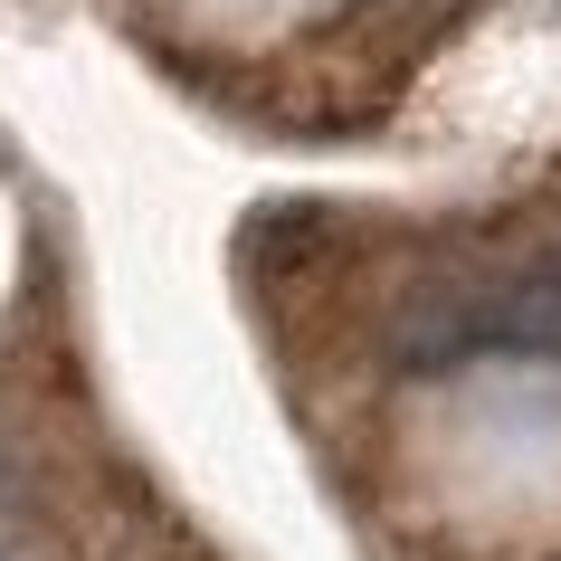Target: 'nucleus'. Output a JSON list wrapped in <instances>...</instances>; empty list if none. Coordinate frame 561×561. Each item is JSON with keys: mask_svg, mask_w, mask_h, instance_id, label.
<instances>
[{"mask_svg": "<svg viewBox=\"0 0 561 561\" xmlns=\"http://www.w3.org/2000/svg\"><path fill=\"white\" fill-rule=\"evenodd\" d=\"M20 514H30V467H20V457L0 447V542L20 533Z\"/></svg>", "mask_w": 561, "mask_h": 561, "instance_id": "obj_1", "label": "nucleus"}]
</instances>
